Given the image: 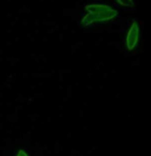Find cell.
I'll return each instance as SVG.
<instances>
[{"label": "cell", "instance_id": "1", "mask_svg": "<svg viewBox=\"0 0 151 156\" xmlns=\"http://www.w3.org/2000/svg\"><path fill=\"white\" fill-rule=\"evenodd\" d=\"M119 12L112 5L103 0H91L82 6L78 18V26L81 29H94L116 22Z\"/></svg>", "mask_w": 151, "mask_h": 156}, {"label": "cell", "instance_id": "2", "mask_svg": "<svg viewBox=\"0 0 151 156\" xmlns=\"http://www.w3.org/2000/svg\"><path fill=\"white\" fill-rule=\"evenodd\" d=\"M142 23L139 19H133L125 27L122 34V47L127 55H136L141 47Z\"/></svg>", "mask_w": 151, "mask_h": 156}, {"label": "cell", "instance_id": "3", "mask_svg": "<svg viewBox=\"0 0 151 156\" xmlns=\"http://www.w3.org/2000/svg\"><path fill=\"white\" fill-rule=\"evenodd\" d=\"M113 2L124 8H133L136 3L135 0H113Z\"/></svg>", "mask_w": 151, "mask_h": 156}, {"label": "cell", "instance_id": "4", "mask_svg": "<svg viewBox=\"0 0 151 156\" xmlns=\"http://www.w3.org/2000/svg\"><path fill=\"white\" fill-rule=\"evenodd\" d=\"M15 156H30L29 153L27 152V150L25 149H19L16 151V154Z\"/></svg>", "mask_w": 151, "mask_h": 156}]
</instances>
